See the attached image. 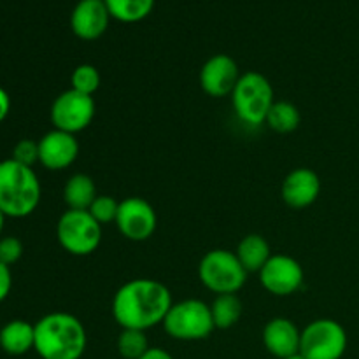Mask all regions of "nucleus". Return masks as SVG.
<instances>
[{"mask_svg":"<svg viewBox=\"0 0 359 359\" xmlns=\"http://www.w3.org/2000/svg\"><path fill=\"white\" fill-rule=\"evenodd\" d=\"M70 83H72V90L93 97L98 88H100V72L91 63H81L74 69L72 76H70Z\"/></svg>","mask_w":359,"mask_h":359,"instance_id":"obj_24","label":"nucleus"},{"mask_svg":"<svg viewBox=\"0 0 359 359\" xmlns=\"http://www.w3.org/2000/svg\"><path fill=\"white\" fill-rule=\"evenodd\" d=\"M163 328L174 340L198 342L212 335L216 326L210 314V305L198 298H188L172 305L163 321Z\"/></svg>","mask_w":359,"mask_h":359,"instance_id":"obj_6","label":"nucleus"},{"mask_svg":"<svg viewBox=\"0 0 359 359\" xmlns=\"http://www.w3.org/2000/svg\"><path fill=\"white\" fill-rule=\"evenodd\" d=\"M302 116L294 104L287 100H276L269 116H266V126L277 133H291L300 126Z\"/></svg>","mask_w":359,"mask_h":359,"instance_id":"obj_21","label":"nucleus"},{"mask_svg":"<svg viewBox=\"0 0 359 359\" xmlns=\"http://www.w3.org/2000/svg\"><path fill=\"white\" fill-rule=\"evenodd\" d=\"M248 270L242 266L235 251L212 249L198 265L200 283L214 294H237L248 280Z\"/></svg>","mask_w":359,"mask_h":359,"instance_id":"obj_5","label":"nucleus"},{"mask_svg":"<svg viewBox=\"0 0 359 359\" xmlns=\"http://www.w3.org/2000/svg\"><path fill=\"white\" fill-rule=\"evenodd\" d=\"M109 13L121 23H137L153 13L154 0H105Z\"/></svg>","mask_w":359,"mask_h":359,"instance_id":"obj_22","label":"nucleus"},{"mask_svg":"<svg viewBox=\"0 0 359 359\" xmlns=\"http://www.w3.org/2000/svg\"><path fill=\"white\" fill-rule=\"evenodd\" d=\"M11 112V97L4 88H0V125L6 121Z\"/></svg>","mask_w":359,"mask_h":359,"instance_id":"obj_29","label":"nucleus"},{"mask_svg":"<svg viewBox=\"0 0 359 359\" xmlns=\"http://www.w3.org/2000/svg\"><path fill=\"white\" fill-rule=\"evenodd\" d=\"M116 226L119 233L132 242L149 241L158 226V216L154 207L147 200L130 196L119 202Z\"/></svg>","mask_w":359,"mask_h":359,"instance_id":"obj_11","label":"nucleus"},{"mask_svg":"<svg viewBox=\"0 0 359 359\" xmlns=\"http://www.w3.org/2000/svg\"><path fill=\"white\" fill-rule=\"evenodd\" d=\"M4 226H6V216H4V212H2V210H0V237H2Z\"/></svg>","mask_w":359,"mask_h":359,"instance_id":"obj_31","label":"nucleus"},{"mask_svg":"<svg viewBox=\"0 0 359 359\" xmlns=\"http://www.w3.org/2000/svg\"><path fill=\"white\" fill-rule=\"evenodd\" d=\"M39 142V163L53 172H60L74 165L79 156V140L74 133L53 128L44 133Z\"/></svg>","mask_w":359,"mask_h":359,"instance_id":"obj_13","label":"nucleus"},{"mask_svg":"<svg viewBox=\"0 0 359 359\" xmlns=\"http://www.w3.org/2000/svg\"><path fill=\"white\" fill-rule=\"evenodd\" d=\"M105 0H79L70 14V28L81 41H97L111 23Z\"/></svg>","mask_w":359,"mask_h":359,"instance_id":"obj_14","label":"nucleus"},{"mask_svg":"<svg viewBox=\"0 0 359 359\" xmlns=\"http://www.w3.org/2000/svg\"><path fill=\"white\" fill-rule=\"evenodd\" d=\"M302 330L287 318H273L263 328V346L273 358L284 359L300 353Z\"/></svg>","mask_w":359,"mask_h":359,"instance_id":"obj_16","label":"nucleus"},{"mask_svg":"<svg viewBox=\"0 0 359 359\" xmlns=\"http://www.w3.org/2000/svg\"><path fill=\"white\" fill-rule=\"evenodd\" d=\"M11 290H13V273H11V266L0 263V304L9 297Z\"/></svg>","mask_w":359,"mask_h":359,"instance_id":"obj_28","label":"nucleus"},{"mask_svg":"<svg viewBox=\"0 0 359 359\" xmlns=\"http://www.w3.org/2000/svg\"><path fill=\"white\" fill-rule=\"evenodd\" d=\"M13 158L18 163L25 165V167H32L39 161V142L32 139H23L14 146Z\"/></svg>","mask_w":359,"mask_h":359,"instance_id":"obj_26","label":"nucleus"},{"mask_svg":"<svg viewBox=\"0 0 359 359\" xmlns=\"http://www.w3.org/2000/svg\"><path fill=\"white\" fill-rule=\"evenodd\" d=\"M97 114V105L91 95L79 93L76 90H67L55 98L49 111L53 128L69 133H79L86 130Z\"/></svg>","mask_w":359,"mask_h":359,"instance_id":"obj_9","label":"nucleus"},{"mask_svg":"<svg viewBox=\"0 0 359 359\" xmlns=\"http://www.w3.org/2000/svg\"><path fill=\"white\" fill-rule=\"evenodd\" d=\"M174 305L172 293L154 279H132L123 284L112 298V316L121 330H147L163 325Z\"/></svg>","mask_w":359,"mask_h":359,"instance_id":"obj_1","label":"nucleus"},{"mask_svg":"<svg viewBox=\"0 0 359 359\" xmlns=\"http://www.w3.org/2000/svg\"><path fill=\"white\" fill-rule=\"evenodd\" d=\"M42 188L32 167L18 163L13 158L0 161V210L6 217L30 216L41 203Z\"/></svg>","mask_w":359,"mask_h":359,"instance_id":"obj_3","label":"nucleus"},{"mask_svg":"<svg viewBox=\"0 0 359 359\" xmlns=\"http://www.w3.org/2000/svg\"><path fill=\"white\" fill-rule=\"evenodd\" d=\"M235 255L241 259L242 266L248 270V273H259V270L265 266V263L272 258L270 244L265 241V237H262V235L258 233L245 235V237L238 242Z\"/></svg>","mask_w":359,"mask_h":359,"instance_id":"obj_18","label":"nucleus"},{"mask_svg":"<svg viewBox=\"0 0 359 359\" xmlns=\"http://www.w3.org/2000/svg\"><path fill=\"white\" fill-rule=\"evenodd\" d=\"M56 238L72 256H90L100 248L102 224L88 210L67 209L56 223Z\"/></svg>","mask_w":359,"mask_h":359,"instance_id":"obj_7","label":"nucleus"},{"mask_svg":"<svg viewBox=\"0 0 359 359\" xmlns=\"http://www.w3.org/2000/svg\"><path fill=\"white\" fill-rule=\"evenodd\" d=\"M284 359H307V358H305L302 353H297V354H293V356H287V358H284Z\"/></svg>","mask_w":359,"mask_h":359,"instance_id":"obj_32","label":"nucleus"},{"mask_svg":"<svg viewBox=\"0 0 359 359\" xmlns=\"http://www.w3.org/2000/svg\"><path fill=\"white\" fill-rule=\"evenodd\" d=\"M258 276L262 286L273 297H291L305 283L304 266L287 255H272Z\"/></svg>","mask_w":359,"mask_h":359,"instance_id":"obj_10","label":"nucleus"},{"mask_svg":"<svg viewBox=\"0 0 359 359\" xmlns=\"http://www.w3.org/2000/svg\"><path fill=\"white\" fill-rule=\"evenodd\" d=\"M23 256V244L18 237L7 235V237H0V263L11 266L18 263Z\"/></svg>","mask_w":359,"mask_h":359,"instance_id":"obj_27","label":"nucleus"},{"mask_svg":"<svg viewBox=\"0 0 359 359\" xmlns=\"http://www.w3.org/2000/svg\"><path fill=\"white\" fill-rule=\"evenodd\" d=\"M280 195L284 203L291 209H307L314 205L321 195V179L312 168H294L283 181Z\"/></svg>","mask_w":359,"mask_h":359,"instance_id":"obj_15","label":"nucleus"},{"mask_svg":"<svg viewBox=\"0 0 359 359\" xmlns=\"http://www.w3.org/2000/svg\"><path fill=\"white\" fill-rule=\"evenodd\" d=\"M140 359H174L168 351L161 349V347H151L146 354Z\"/></svg>","mask_w":359,"mask_h":359,"instance_id":"obj_30","label":"nucleus"},{"mask_svg":"<svg viewBox=\"0 0 359 359\" xmlns=\"http://www.w3.org/2000/svg\"><path fill=\"white\" fill-rule=\"evenodd\" d=\"M230 97L235 114L248 126L263 125L276 102L269 77L255 70L242 74Z\"/></svg>","mask_w":359,"mask_h":359,"instance_id":"obj_4","label":"nucleus"},{"mask_svg":"<svg viewBox=\"0 0 359 359\" xmlns=\"http://www.w3.org/2000/svg\"><path fill=\"white\" fill-rule=\"evenodd\" d=\"M210 314L216 330H230L242 316V302L237 294H217L210 304Z\"/></svg>","mask_w":359,"mask_h":359,"instance_id":"obj_20","label":"nucleus"},{"mask_svg":"<svg viewBox=\"0 0 359 359\" xmlns=\"http://www.w3.org/2000/svg\"><path fill=\"white\" fill-rule=\"evenodd\" d=\"M97 196V186L86 174H74L63 186V202L72 210H88Z\"/></svg>","mask_w":359,"mask_h":359,"instance_id":"obj_19","label":"nucleus"},{"mask_svg":"<svg viewBox=\"0 0 359 359\" xmlns=\"http://www.w3.org/2000/svg\"><path fill=\"white\" fill-rule=\"evenodd\" d=\"M119 210V202L114 200L112 196L107 195H98L95 198V202L91 203V207L88 209V212L98 221V223L104 226V224L116 223V217H118Z\"/></svg>","mask_w":359,"mask_h":359,"instance_id":"obj_25","label":"nucleus"},{"mask_svg":"<svg viewBox=\"0 0 359 359\" xmlns=\"http://www.w3.org/2000/svg\"><path fill=\"white\" fill-rule=\"evenodd\" d=\"M34 326V351L41 359H81L86 353V328L76 316L69 312H51Z\"/></svg>","mask_w":359,"mask_h":359,"instance_id":"obj_2","label":"nucleus"},{"mask_svg":"<svg viewBox=\"0 0 359 359\" xmlns=\"http://www.w3.org/2000/svg\"><path fill=\"white\" fill-rule=\"evenodd\" d=\"M146 332L140 330H121L118 337V353L123 359H140L149 351Z\"/></svg>","mask_w":359,"mask_h":359,"instance_id":"obj_23","label":"nucleus"},{"mask_svg":"<svg viewBox=\"0 0 359 359\" xmlns=\"http://www.w3.org/2000/svg\"><path fill=\"white\" fill-rule=\"evenodd\" d=\"M347 346L346 328L335 319H316L302 330L300 353L307 359H342Z\"/></svg>","mask_w":359,"mask_h":359,"instance_id":"obj_8","label":"nucleus"},{"mask_svg":"<svg viewBox=\"0 0 359 359\" xmlns=\"http://www.w3.org/2000/svg\"><path fill=\"white\" fill-rule=\"evenodd\" d=\"M35 326L23 319H13L0 330V349L9 356H23L34 351Z\"/></svg>","mask_w":359,"mask_h":359,"instance_id":"obj_17","label":"nucleus"},{"mask_svg":"<svg viewBox=\"0 0 359 359\" xmlns=\"http://www.w3.org/2000/svg\"><path fill=\"white\" fill-rule=\"evenodd\" d=\"M237 62L230 55H214L200 69V86L209 97H230L241 79Z\"/></svg>","mask_w":359,"mask_h":359,"instance_id":"obj_12","label":"nucleus"}]
</instances>
